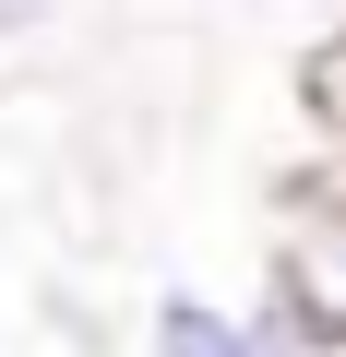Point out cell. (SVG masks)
<instances>
[{
	"mask_svg": "<svg viewBox=\"0 0 346 357\" xmlns=\"http://www.w3.org/2000/svg\"><path fill=\"white\" fill-rule=\"evenodd\" d=\"M334 24H346V0H334Z\"/></svg>",
	"mask_w": 346,
	"mask_h": 357,
	"instance_id": "8992f818",
	"label": "cell"
},
{
	"mask_svg": "<svg viewBox=\"0 0 346 357\" xmlns=\"http://www.w3.org/2000/svg\"><path fill=\"white\" fill-rule=\"evenodd\" d=\"M60 13H72V0H0V48H24V36H48Z\"/></svg>",
	"mask_w": 346,
	"mask_h": 357,
	"instance_id": "277c9868",
	"label": "cell"
},
{
	"mask_svg": "<svg viewBox=\"0 0 346 357\" xmlns=\"http://www.w3.org/2000/svg\"><path fill=\"white\" fill-rule=\"evenodd\" d=\"M143 357H263V333L215 286H155L143 298Z\"/></svg>",
	"mask_w": 346,
	"mask_h": 357,
	"instance_id": "7a4b0ae2",
	"label": "cell"
},
{
	"mask_svg": "<svg viewBox=\"0 0 346 357\" xmlns=\"http://www.w3.org/2000/svg\"><path fill=\"white\" fill-rule=\"evenodd\" d=\"M263 286H287L322 333H346V191L334 178H287V203H275V250H263Z\"/></svg>",
	"mask_w": 346,
	"mask_h": 357,
	"instance_id": "6da1fadb",
	"label": "cell"
},
{
	"mask_svg": "<svg viewBox=\"0 0 346 357\" xmlns=\"http://www.w3.org/2000/svg\"><path fill=\"white\" fill-rule=\"evenodd\" d=\"M298 119H310V155H346V24L298 60Z\"/></svg>",
	"mask_w": 346,
	"mask_h": 357,
	"instance_id": "3957f363",
	"label": "cell"
},
{
	"mask_svg": "<svg viewBox=\"0 0 346 357\" xmlns=\"http://www.w3.org/2000/svg\"><path fill=\"white\" fill-rule=\"evenodd\" d=\"M310 178H334V191H346V155H310Z\"/></svg>",
	"mask_w": 346,
	"mask_h": 357,
	"instance_id": "5b68a950",
	"label": "cell"
}]
</instances>
